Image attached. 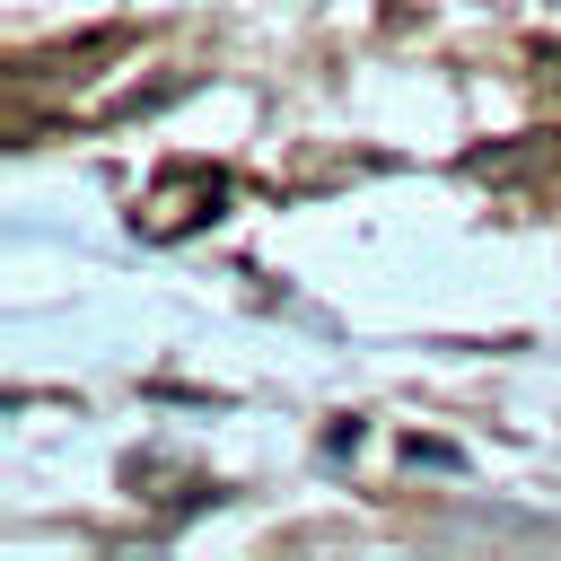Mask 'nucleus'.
I'll return each instance as SVG.
<instances>
[{
    "instance_id": "obj_1",
    "label": "nucleus",
    "mask_w": 561,
    "mask_h": 561,
    "mask_svg": "<svg viewBox=\"0 0 561 561\" xmlns=\"http://www.w3.org/2000/svg\"><path fill=\"white\" fill-rule=\"evenodd\" d=\"M526 167H561V131H526L517 149H473L465 175H526Z\"/></svg>"
},
{
    "instance_id": "obj_2",
    "label": "nucleus",
    "mask_w": 561,
    "mask_h": 561,
    "mask_svg": "<svg viewBox=\"0 0 561 561\" xmlns=\"http://www.w3.org/2000/svg\"><path fill=\"white\" fill-rule=\"evenodd\" d=\"M403 465H430V473H456L465 456H456L447 438H421V430H412V438H403Z\"/></svg>"
},
{
    "instance_id": "obj_3",
    "label": "nucleus",
    "mask_w": 561,
    "mask_h": 561,
    "mask_svg": "<svg viewBox=\"0 0 561 561\" xmlns=\"http://www.w3.org/2000/svg\"><path fill=\"white\" fill-rule=\"evenodd\" d=\"M359 438H368V421H333V430H324V456H351Z\"/></svg>"
},
{
    "instance_id": "obj_4",
    "label": "nucleus",
    "mask_w": 561,
    "mask_h": 561,
    "mask_svg": "<svg viewBox=\"0 0 561 561\" xmlns=\"http://www.w3.org/2000/svg\"><path fill=\"white\" fill-rule=\"evenodd\" d=\"M535 61H543V79L561 88V44H535Z\"/></svg>"
}]
</instances>
